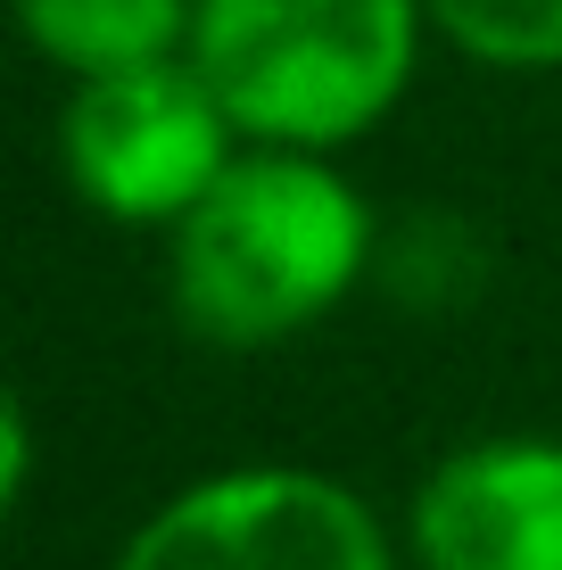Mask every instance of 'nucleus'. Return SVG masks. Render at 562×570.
Instances as JSON below:
<instances>
[{"mask_svg":"<svg viewBox=\"0 0 562 570\" xmlns=\"http://www.w3.org/2000/svg\"><path fill=\"white\" fill-rule=\"evenodd\" d=\"M373 265V215L332 157L257 149L174 224L166 289L190 340L282 347L323 323Z\"/></svg>","mask_w":562,"mask_h":570,"instance_id":"1","label":"nucleus"},{"mask_svg":"<svg viewBox=\"0 0 562 570\" xmlns=\"http://www.w3.org/2000/svg\"><path fill=\"white\" fill-rule=\"evenodd\" d=\"M422 26V0H199L190 67L257 149L332 157L405 100Z\"/></svg>","mask_w":562,"mask_h":570,"instance_id":"2","label":"nucleus"},{"mask_svg":"<svg viewBox=\"0 0 562 570\" xmlns=\"http://www.w3.org/2000/svg\"><path fill=\"white\" fill-rule=\"evenodd\" d=\"M58 157H67V183L83 190L91 215L174 232L231 174V116L216 108L190 58L100 75V83H75Z\"/></svg>","mask_w":562,"mask_h":570,"instance_id":"3","label":"nucleus"},{"mask_svg":"<svg viewBox=\"0 0 562 570\" xmlns=\"http://www.w3.org/2000/svg\"><path fill=\"white\" fill-rule=\"evenodd\" d=\"M116 570H390L373 504L298 463H248L158 504Z\"/></svg>","mask_w":562,"mask_h":570,"instance_id":"4","label":"nucleus"},{"mask_svg":"<svg viewBox=\"0 0 562 570\" xmlns=\"http://www.w3.org/2000/svg\"><path fill=\"white\" fill-rule=\"evenodd\" d=\"M422 570H562V439L455 446L414 497Z\"/></svg>","mask_w":562,"mask_h":570,"instance_id":"5","label":"nucleus"},{"mask_svg":"<svg viewBox=\"0 0 562 570\" xmlns=\"http://www.w3.org/2000/svg\"><path fill=\"white\" fill-rule=\"evenodd\" d=\"M17 26L50 67H67L75 83H100V75L190 58L199 0H17Z\"/></svg>","mask_w":562,"mask_h":570,"instance_id":"6","label":"nucleus"},{"mask_svg":"<svg viewBox=\"0 0 562 570\" xmlns=\"http://www.w3.org/2000/svg\"><path fill=\"white\" fill-rule=\"evenodd\" d=\"M422 9L480 67H505V75L562 67V0H422Z\"/></svg>","mask_w":562,"mask_h":570,"instance_id":"7","label":"nucleus"}]
</instances>
